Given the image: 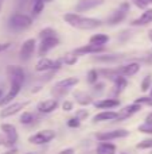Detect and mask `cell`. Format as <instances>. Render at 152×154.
Here are the masks:
<instances>
[{"label":"cell","instance_id":"cell-1","mask_svg":"<svg viewBox=\"0 0 152 154\" xmlns=\"http://www.w3.org/2000/svg\"><path fill=\"white\" fill-rule=\"evenodd\" d=\"M63 20L69 26L78 30H94L102 24L100 19L90 18V16H82L75 12H67L63 15Z\"/></svg>","mask_w":152,"mask_h":154},{"label":"cell","instance_id":"cell-2","mask_svg":"<svg viewBox=\"0 0 152 154\" xmlns=\"http://www.w3.org/2000/svg\"><path fill=\"white\" fill-rule=\"evenodd\" d=\"M32 24V18L26 14L15 12L8 18V27L13 31H23Z\"/></svg>","mask_w":152,"mask_h":154},{"label":"cell","instance_id":"cell-3","mask_svg":"<svg viewBox=\"0 0 152 154\" xmlns=\"http://www.w3.org/2000/svg\"><path fill=\"white\" fill-rule=\"evenodd\" d=\"M7 77L10 80L11 84H20L23 85L24 80H26V72L22 66L18 65H8L7 69H5Z\"/></svg>","mask_w":152,"mask_h":154},{"label":"cell","instance_id":"cell-4","mask_svg":"<svg viewBox=\"0 0 152 154\" xmlns=\"http://www.w3.org/2000/svg\"><path fill=\"white\" fill-rule=\"evenodd\" d=\"M55 138V131L53 130H42V131H38L37 134H34V135H31L28 138V142L32 145H38V146H40V145H46L48 143V142H51L53 139Z\"/></svg>","mask_w":152,"mask_h":154},{"label":"cell","instance_id":"cell-5","mask_svg":"<svg viewBox=\"0 0 152 154\" xmlns=\"http://www.w3.org/2000/svg\"><path fill=\"white\" fill-rule=\"evenodd\" d=\"M129 135V131L124 130V128H118V130H110V131H104V133H98L96 138L100 142H110L113 139H121L127 138Z\"/></svg>","mask_w":152,"mask_h":154},{"label":"cell","instance_id":"cell-6","mask_svg":"<svg viewBox=\"0 0 152 154\" xmlns=\"http://www.w3.org/2000/svg\"><path fill=\"white\" fill-rule=\"evenodd\" d=\"M35 46H37V43H35L34 38H30V39L24 41L22 48H20V50H19V57H20L22 61L26 62L31 58L34 51H35Z\"/></svg>","mask_w":152,"mask_h":154},{"label":"cell","instance_id":"cell-7","mask_svg":"<svg viewBox=\"0 0 152 154\" xmlns=\"http://www.w3.org/2000/svg\"><path fill=\"white\" fill-rule=\"evenodd\" d=\"M59 45V38L57 37H51V38H46V39H40V43H39V49H38V54L42 58L43 56L48 53L51 49L57 48Z\"/></svg>","mask_w":152,"mask_h":154},{"label":"cell","instance_id":"cell-8","mask_svg":"<svg viewBox=\"0 0 152 154\" xmlns=\"http://www.w3.org/2000/svg\"><path fill=\"white\" fill-rule=\"evenodd\" d=\"M28 106V101H22V103H12V104H8L5 106L4 108L1 109L0 112V118H10V116H13L16 115L18 112H20L22 109H24L26 107Z\"/></svg>","mask_w":152,"mask_h":154},{"label":"cell","instance_id":"cell-9","mask_svg":"<svg viewBox=\"0 0 152 154\" xmlns=\"http://www.w3.org/2000/svg\"><path fill=\"white\" fill-rule=\"evenodd\" d=\"M128 8H129L128 3H124V4H121V7L118 8V10L113 11L112 15L108 18V23H109L110 26H115V24L121 23V22L125 19L127 12H128Z\"/></svg>","mask_w":152,"mask_h":154},{"label":"cell","instance_id":"cell-10","mask_svg":"<svg viewBox=\"0 0 152 154\" xmlns=\"http://www.w3.org/2000/svg\"><path fill=\"white\" fill-rule=\"evenodd\" d=\"M61 66V62L59 61H53L50 58H46V57H42L39 61L35 65V70L37 72H50V70L58 69Z\"/></svg>","mask_w":152,"mask_h":154},{"label":"cell","instance_id":"cell-11","mask_svg":"<svg viewBox=\"0 0 152 154\" xmlns=\"http://www.w3.org/2000/svg\"><path fill=\"white\" fill-rule=\"evenodd\" d=\"M78 82H80V80H78L77 77H67V79H63V80H61V81H58L55 84V87H54V89H53V93L54 92L65 93L66 91H69L70 88L75 87Z\"/></svg>","mask_w":152,"mask_h":154},{"label":"cell","instance_id":"cell-12","mask_svg":"<svg viewBox=\"0 0 152 154\" xmlns=\"http://www.w3.org/2000/svg\"><path fill=\"white\" fill-rule=\"evenodd\" d=\"M140 109H142V104H137V103L125 106L124 108H121L120 111L117 112V119L116 120H125V119H128V118L133 116L135 114H137Z\"/></svg>","mask_w":152,"mask_h":154},{"label":"cell","instance_id":"cell-13","mask_svg":"<svg viewBox=\"0 0 152 154\" xmlns=\"http://www.w3.org/2000/svg\"><path fill=\"white\" fill-rule=\"evenodd\" d=\"M105 3V0H78L75 4V12H86L96 7H100Z\"/></svg>","mask_w":152,"mask_h":154},{"label":"cell","instance_id":"cell-14","mask_svg":"<svg viewBox=\"0 0 152 154\" xmlns=\"http://www.w3.org/2000/svg\"><path fill=\"white\" fill-rule=\"evenodd\" d=\"M117 72H118V75H121L124 77H132L140 72V64H137V62H129V64L121 65V66L117 68Z\"/></svg>","mask_w":152,"mask_h":154},{"label":"cell","instance_id":"cell-15","mask_svg":"<svg viewBox=\"0 0 152 154\" xmlns=\"http://www.w3.org/2000/svg\"><path fill=\"white\" fill-rule=\"evenodd\" d=\"M20 88H22L20 84H11V88L8 89V92L5 93V95L1 97V100H0V106H1V107L8 106V104H10L11 101H12L13 99H15L16 96L19 95V92H20Z\"/></svg>","mask_w":152,"mask_h":154},{"label":"cell","instance_id":"cell-16","mask_svg":"<svg viewBox=\"0 0 152 154\" xmlns=\"http://www.w3.org/2000/svg\"><path fill=\"white\" fill-rule=\"evenodd\" d=\"M58 107H59L58 99H47V100H43L38 104V111L42 112V114H50V112L55 111Z\"/></svg>","mask_w":152,"mask_h":154},{"label":"cell","instance_id":"cell-17","mask_svg":"<svg viewBox=\"0 0 152 154\" xmlns=\"http://www.w3.org/2000/svg\"><path fill=\"white\" fill-rule=\"evenodd\" d=\"M74 51L78 54V56L97 54V53H102V51H105V46H98V45H93V43H88V45H83V46H81V48H77Z\"/></svg>","mask_w":152,"mask_h":154},{"label":"cell","instance_id":"cell-18","mask_svg":"<svg viewBox=\"0 0 152 154\" xmlns=\"http://www.w3.org/2000/svg\"><path fill=\"white\" fill-rule=\"evenodd\" d=\"M0 128H1V133L4 134L10 141H12L13 143L18 142V138H19L18 131H16V127L13 125H11V123H3V125L0 126Z\"/></svg>","mask_w":152,"mask_h":154},{"label":"cell","instance_id":"cell-19","mask_svg":"<svg viewBox=\"0 0 152 154\" xmlns=\"http://www.w3.org/2000/svg\"><path fill=\"white\" fill-rule=\"evenodd\" d=\"M150 23H152V8H147L139 18L132 22V26H147Z\"/></svg>","mask_w":152,"mask_h":154},{"label":"cell","instance_id":"cell-20","mask_svg":"<svg viewBox=\"0 0 152 154\" xmlns=\"http://www.w3.org/2000/svg\"><path fill=\"white\" fill-rule=\"evenodd\" d=\"M73 96H74L75 101H77L80 106H90L93 103V99L89 93L83 92V91H75L73 92Z\"/></svg>","mask_w":152,"mask_h":154},{"label":"cell","instance_id":"cell-21","mask_svg":"<svg viewBox=\"0 0 152 154\" xmlns=\"http://www.w3.org/2000/svg\"><path fill=\"white\" fill-rule=\"evenodd\" d=\"M118 106H120V101L117 99H102V100L94 103V107L100 109H112Z\"/></svg>","mask_w":152,"mask_h":154},{"label":"cell","instance_id":"cell-22","mask_svg":"<svg viewBox=\"0 0 152 154\" xmlns=\"http://www.w3.org/2000/svg\"><path fill=\"white\" fill-rule=\"evenodd\" d=\"M117 119V112L115 111H102L100 114L94 115L93 122H108V120H116Z\"/></svg>","mask_w":152,"mask_h":154},{"label":"cell","instance_id":"cell-23","mask_svg":"<svg viewBox=\"0 0 152 154\" xmlns=\"http://www.w3.org/2000/svg\"><path fill=\"white\" fill-rule=\"evenodd\" d=\"M97 154H116V146L110 142H101L97 146Z\"/></svg>","mask_w":152,"mask_h":154},{"label":"cell","instance_id":"cell-24","mask_svg":"<svg viewBox=\"0 0 152 154\" xmlns=\"http://www.w3.org/2000/svg\"><path fill=\"white\" fill-rule=\"evenodd\" d=\"M108 42H109V37L107 34H102V32L92 35L90 39H89V43L98 45V46H105V43H108Z\"/></svg>","mask_w":152,"mask_h":154},{"label":"cell","instance_id":"cell-25","mask_svg":"<svg viewBox=\"0 0 152 154\" xmlns=\"http://www.w3.org/2000/svg\"><path fill=\"white\" fill-rule=\"evenodd\" d=\"M113 84H115V88H116V92H123L124 89L127 88V85H128V80H127V77L118 75L116 77L115 80H113Z\"/></svg>","mask_w":152,"mask_h":154},{"label":"cell","instance_id":"cell-26","mask_svg":"<svg viewBox=\"0 0 152 154\" xmlns=\"http://www.w3.org/2000/svg\"><path fill=\"white\" fill-rule=\"evenodd\" d=\"M78 54L75 53V51H69V53H66L63 56V58H62V62H63L65 65H67V66H72V65H75L78 62Z\"/></svg>","mask_w":152,"mask_h":154},{"label":"cell","instance_id":"cell-27","mask_svg":"<svg viewBox=\"0 0 152 154\" xmlns=\"http://www.w3.org/2000/svg\"><path fill=\"white\" fill-rule=\"evenodd\" d=\"M34 120H35V115L32 114V112L24 111L23 114L20 115V119H19V122H20L22 125H31Z\"/></svg>","mask_w":152,"mask_h":154},{"label":"cell","instance_id":"cell-28","mask_svg":"<svg viewBox=\"0 0 152 154\" xmlns=\"http://www.w3.org/2000/svg\"><path fill=\"white\" fill-rule=\"evenodd\" d=\"M100 75H102L105 79H109V80H115L116 77L118 76V72H117V68L116 69H100L98 70Z\"/></svg>","mask_w":152,"mask_h":154},{"label":"cell","instance_id":"cell-29","mask_svg":"<svg viewBox=\"0 0 152 154\" xmlns=\"http://www.w3.org/2000/svg\"><path fill=\"white\" fill-rule=\"evenodd\" d=\"M57 35V31L51 27H46V29L40 30L39 31V38L40 39H46V38H51V37H55Z\"/></svg>","mask_w":152,"mask_h":154},{"label":"cell","instance_id":"cell-30","mask_svg":"<svg viewBox=\"0 0 152 154\" xmlns=\"http://www.w3.org/2000/svg\"><path fill=\"white\" fill-rule=\"evenodd\" d=\"M98 76H100L98 70H96V69H92V70H89V72H88V76H86V80H88V82H89V84L94 85V84H96V82H98Z\"/></svg>","mask_w":152,"mask_h":154},{"label":"cell","instance_id":"cell-31","mask_svg":"<svg viewBox=\"0 0 152 154\" xmlns=\"http://www.w3.org/2000/svg\"><path fill=\"white\" fill-rule=\"evenodd\" d=\"M45 4H46V3H43V2L34 0V2H32V14H34L35 16L39 15V14L42 12L43 10H45Z\"/></svg>","mask_w":152,"mask_h":154},{"label":"cell","instance_id":"cell-32","mask_svg":"<svg viewBox=\"0 0 152 154\" xmlns=\"http://www.w3.org/2000/svg\"><path fill=\"white\" fill-rule=\"evenodd\" d=\"M121 56H117V54H110V56H100V57H96V61H116V60H118Z\"/></svg>","mask_w":152,"mask_h":154},{"label":"cell","instance_id":"cell-33","mask_svg":"<svg viewBox=\"0 0 152 154\" xmlns=\"http://www.w3.org/2000/svg\"><path fill=\"white\" fill-rule=\"evenodd\" d=\"M13 142L12 141H10V139L7 138V137L4 135V134H0V146H3V147H12L13 146Z\"/></svg>","mask_w":152,"mask_h":154},{"label":"cell","instance_id":"cell-34","mask_svg":"<svg viewBox=\"0 0 152 154\" xmlns=\"http://www.w3.org/2000/svg\"><path fill=\"white\" fill-rule=\"evenodd\" d=\"M137 149H152V138H148V139H144V141L139 142L136 145Z\"/></svg>","mask_w":152,"mask_h":154},{"label":"cell","instance_id":"cell-35","mask_svg":"<svg viewBox=\"0 0 152 154\" xmlns=\"http://www.w3.org/2000/svg\"><path fill=\"white\" fill-rule=\"evenodd\" d=\"M135 103L142 104V106H152V97L151 96H143V97H139L135 100Z\"/></svg>","mask_w":152,"mask_h":154},{"label":"cell","instance_id":"cell-36","mask_svg":"<svg viewBox=\"0 0 152 154\" xmlns=\"http://www.w3.org/2000/svg\"><path fill=\"white\" fill-rule=\"evenodd\" d=\"M150 88H151V76H147L142 81V91L143 92H147Z\"/></svg>","mask_w":152,"mask_h":154},{"label":"cell","instance_id":"cell-37","mask_svg":"<svg viewBox=\"0 0 152 154\" xmlns=\"http://www.w3.org/2000/svg\"><path fill=\"white\" fill-rule=\"evenodd\" d=\"M80 125H81V120L78 119V118H70L69 120H67V126L69 127H72V128H77V127H80Z\"/></svg>","mask_w":152,"mask_h":154},{"label":"cell","instance_id":"cell-38","mask_svg":"<svg viewBox=\"0 0 152 154\" xmlns=\"http://www.w3.org/2000/svg\"><path fill=\"white\" fill-rule=\"evenodd\" d=\"M140 133H144V134H152V125H143L139 127Z\"/></svg>","mask_w":152,"mask_h":154},{"label":"cell","instance_id":"cell-39","mask_svg":"<svg viewBox=\"0 0 152 154\" xmlns=\"http://www.w3.org/2000/svg\"><path fill=\"white\" fill-rule=\"evenodd\" d=\"M88 111L86 109H80V111H77V114H75V118H78L80 120H83L88 118Z\"/></svg>","mask_w":152,"mask_h":154},{"label":"cell","instance_id":"cell-40","mask_svg":"<svg viewBox=\"0 0 152 154\" xmlns=\"http://www.w3.org/2000/svg\"><path fill=\"white\" fill-rule=\"evenodd\" d=\"M62 108H63V111L69 112L73 109V101H69V100H65L63 103H62Z\"/></svg>","mask_w":152,"mask_h":154},{"label":"cell","instance_id":"cell-41","mask_svg":"<svg viewBox=\"0 0 152 154\" xmlns=\"http://www.w3.org/2000/svg\"><path fill=\"white\" fill-rule=\"evenodd\" d=\"M10 48H11V43H10V42H3V43H0V53H3V51L8 50Z\"/></svg>","mask_w":152,"mask_h":154},{"label":"cell","instance_id":"cell-42","mask_svg":"<svg viewBox=\"0 0 152 154\" xmlns=\"http://www.w3.org/2000/svg\"><path fill=\"white\" fill-rule=\"evenodd\" d=\"M145 125H152V112L145 116Z\"/></svg>","mask_w":152,"mask_h":154},{"label":"cell","instance_id":"cell-43","mask_svg":"<svg viewBox=\"0 0 152 154\" xmlns=\"http://www.w3.org/2000/svg\"><path fill=\"white\" fill-rule=\"evenodd\" d=\"M58 154H74V150L73 149H65V150H62V152H59Z\"/></svg>","mask_w":152,"mask_h":154},{"label":"cell","instance_id":"cell-44","mask_svg":"<svg viewBox=\"0 0 152 154\" xmlns=\"http://www.w3.org/2000/svg\"><path fill=\"white\" fill-rule=\"evenodd\" d=\"M18 153V150L15 149V147H12V149H10V150H7L5 153H1V154H16Z\"/></svg>","mask_w":152,"mask_h":154},{"label":"cell","instance_id":"cell-45","mask_svg":"<svg viewBox=\"0 0 152 154\" xmlns=\"http://www.w3.org/2000/svg\"><path fill=\"white\" fill-rule=\"evenodd\" d=\"M3 96H4V92H3V89H1V88H0V100H1V97H3Z\"/></svg>","mask_w":152,"mask_h":154},{"label":"cell","instance_id":"cell-46","mask_svg":"<svg viewBox=\"0 0 152 154\" xmlns=\"http://www.w3.org/2000/svg\"><path fill=\"white\" fill-rule=\"evenodd\" d=\"M148 38H150V41H152V30H150V32H148Z\"/></svg>","mask_w":152,"mask_h":154},{"label":"cell","instance_id":"cell-47","mask_svg":"<svg viewBox=\"0 0 152 154\" xmlns=\"http://www.w3.org/2000/svg\"><path fill=\"white\" fill-rule=\"evenodd\" d=\"M34 2V0H32ZM39 2H43V3H50V2H53V0H39Z\"/></svg>","mask_w":152,"mask_h":154},{"label":"cell","instance_id":"cell-48","mask_svg":"<svg viewBox=\"0 0 152 154\" xmlns=\"http://www.w3.org/2000/svg\"><path fill=\"white\" fill-rule=\"evenodd\" d=\"M145 2L148 3V5H150V4H152V0H145Z\"/></svg>","mask_w":152,"mask_h":154},{"label":"cell","instance_id":"cell-49","mask_svg":"<svg viewBox=\"0 0 152 154\" xmlns=\"http://www.w3.org/2000/svg\"><path fill=\"white\" fill-rule=\"evenodd\" d=\"M150 96H151V97H152V88H151V92H150Z\"/></svg>","mask_w":152,"mask_h":154},{"label":"cell","instance_id":"cell-50","mask_svg":"<svg viewBox=\"0 0 152 154\" xmlns=\"http://www.w3.org/2000/svg\"><path fill=\"white\" fill-rule=\"evenodd\" d=\"M0 11H1V2H0Z\"/></svg>","mask_w":152,"mask_h":154},{"label":"cell","instance_id":"cell-51","mask_svg":"<svg viewBox=\"0 0 152 154\" xmlns=\"http://www.w3.org/2000/svg\"><path fill=\"white\" fill-rule=\"evenodd\" d=\"M0 2H4V0H0Z\"/></svg>","mask_w":152,"mask_h":154}]
</instances>
